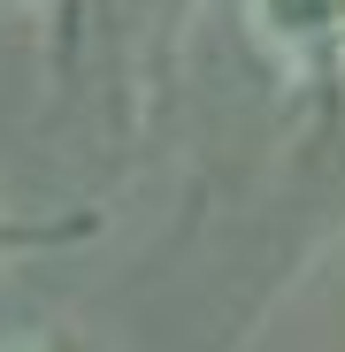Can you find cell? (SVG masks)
Wrapping results in <instances>:
<instances>
[{
  "mask_svg": "<svg viewBox=\"0 0 345 352\" xmlns=\"http://www.w3.org/2000/svg\"><path fill=\"white\" fill-rule=\"evenodd\" d=\"M46 8H62V16H77V0H46Z\"/></svg>",
  "mask_w": 345,
  "mask_h": 352,
  "instance_id": "obj_3",
  "label": "cell"
},
{
  "mask_svg": "<svg viewBox=\"0 0 345 352\" xmlns=\"http://www.w3.org/2000/svg\"><path fill=\"white\" fill-rule=\"evenodd\" d=\"M253 31L292 69H337L345 62V0H246Z\"/></svg>",
  "mask_w": 345,
  "mask_h": 352,
  "instance_id": "obj_1",
  "label": "cell"
},
{
  "mask_svg": "<svg viewBox=\"0 0 345 352\" xmlns=\"http://www.w3.org/2000/svg\"><path fill=\"white\" fill-rule=\"evenodd\" d=\"M85 230L92 222H0V261H8V253H31V245H62V238H85Z\"/></svg>",
  "mask_w": 345,
  "mask_h": 352,
  "instance_id": "obj_2",
  "label": "cell"
},
{
  "mask_svg": "<svg viewBox=\"0 0 345 352\" xmlns=\"http://www.w3.org/2000/svg\"><path fill=\"white\" fill-rule=\"evenodd\" d=\"M8 352H46V344H8Z\"/></svg>",
  "mask_w": 345,
  "mask_h": 352,
  "instance_id": "obj_4",
  "label": "cell"
}]
</instances>
